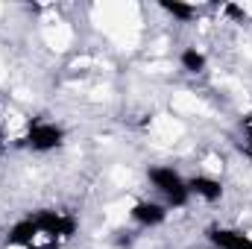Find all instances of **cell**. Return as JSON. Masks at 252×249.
Returning <instances> with one entry per match:
<instances>
[{"label":"cell","instance_id":"6da1fadb","mask_svg":"<svg viewBox=\"0 0 252 249\" xmlns=\"http://www.w3.org/2000/svg\"><path fill=\"white\" fill-rule=\"evenodd\" d=\"M147 179H150V185L161 193V199H164L167 208H185L188 205V199H190L188 179H182L173 167H150Z\"/></svg>","mask_w":252,"mask_h":249},{"label":"cell","instance_id":"7a4b0ae2","mask_svg":"<svg viewBox=\"0 0 252 249\" xmlns=\"http://www.w3.org/2000/svg\"><path fill=\"white\" fill-rule=\"evenodd\" d=\"M62 141H64V129L56 124H47V121L32 124L24 135V147L32 150V153H53L56 147H62Z\"/></svg>","mask_w":252,"mask_h":249},{"label":"cell","instance_id":"3957f363","mask_svg":"<svg viewBox=\"0 0 252 249\" xmlns=\"http://www.w3.org/2000/svg\"><path fill=\"white\" fill-rule=\"evenodd\" d=\"M32 220H35L41 238L64 241V238H70V235L76 232V220H73L70 214H62V211H50V208H44V211H38Z\"/></svg>","mask_w":252,"mask_h":249},{"label":"cell","instance_id":"277c9868","mask_svg":"<svg viewBox=\"0 0 252 249\" xmlns=\"http://www.w3.org/2000/svg\"><path fill=\"white\" fill-rule=\"evenodd\" d=\"M208 241L217 249H252V235L241 232V229H229V226H211Z\"/></svg>","mask_w":252,"mask_h":249},{"label":"cell","instance_id":"5b68a950","mask_svg":"<svg viewBox=\"0 0 252 249\" xmlns=\"http://www.w3.org/2000/svg\"><path fill=\"white\" fill-rule=\"evenodd\" d=\"M129 217H132L138 226L153 229V226H161V223L167 220V205H164V202H153V199H141V202L132 205Z\"/></svg>","mask_w":252,"mask_h":249},{"label":"cell","instance_id":"8992f818","mask_svg":"<svg viewBox=\"0 0 252 249\" xmlns=\"http://www.w3.org/2000/svg\"><path fill=\"white\" fill-rule=\"evenodd\" d=\"M38 238H41V232H38L35 220H32V217H27V220H18V223L9 229L6 244H9V247H35V241H38Z\"/></svg>","mask_w":252,"mask_h":249},{"label":"cell","instance_id":"52a82bcc","mask_svg":"<svg viewBox=\"0 0 252 249\" xmlns=\"http://www.w3.org/2000/svg\"><path fill=\"white\" fill-rule=\"evenodd\" d=\"M188 190H190V196H199V199H205V202L223 199V185H220L214 176H190Z\"/></svg>","mask_w":252,"mask_h":249},{"label":"cell","instance_id":"ba28073f","mask_svg":"<svg viewBox=\"0 0 252 249\" xmlns=\"http://www.w3.org/2000/svg\"><path fill=\"white\" fill-rule=\"evenodd\" d=\"M158 6H161L170 18H176V21H193V18H196V6L182 3V0H161Z\"/></svg>","mask_w":252,"mask_h":249},{"label":"cell","instance_id":"9c48e42d","mask_svg":"<svg viewBox=\"0 0 252 249\" xmlns=\"http://www.w3.org/2000/svg\"><path fill=\"white\" fill-rule=\"evenodd\" d=\"M179 62H182V67H185L188 73H202V70H205V64H208V62H205V56H202L196 47H185V50H182V56H179Z\"/></svg>","mask_w":252,"mask_h":249},{"label":"cell","instance_id":"30bf717a","mask_svg":"<svg viewBox=\"0 0 252 249\" xmlns=\"http://www.w3.org/2000/svg\"><path fill=\"white\" fill-rule=\"evenodd\" d=\"M241 150L247 153V158H252V124H244V144Z\"/></svg>","mask_w":252,"mask_h":249},{"label":"cell","instance_id":"8fae6325","mask_svg":"<svg viewBox=\"0 0 252 249\" xmlns=\"http://www.w3.org/2000/svg\"><path fill=\"white\" fill-rule=\"evenodd\" d=\"M226 15H232L235 21H244V9H241V6H235V3H229V6H226Z\"/></svg>","mask_w":252,"mask_h":249}]
</instances>
